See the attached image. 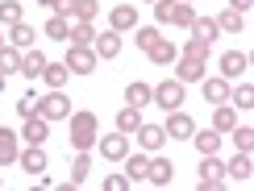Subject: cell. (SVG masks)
Segmentation results:
<instances>
[{
	"label": "cell",
	"instance_id": "f1b7e54d",
	"mask_svg": "<svg viewBox=\"0 0 254 191\" xmlns=\"http://www.w3.org/2000/svg\"><path fill=\"white\" fill-rule=\"evenodd\" d=\"M192 17H196V8L188 4V0H171V13H167V25H192Z\"/></svg>",
	"mask_w": 254,
	"mask_h": 191
},
{
	"label": "cell",
	"instance_id": "484cf974",
	"mask_svg": "<svg viewBox=\"0 0 254 191\" xmlns=\"http://www.w3.org/2000/svg\"><path fill=\"white\" fill-rule=\"evenodd\" d=\"M92 171V150H75V162H71V183L67 187H79Z\"/></svg>",
	"mask_w": 254,
	"mask_h": 191
},
{
	"label": "cell",
	"instance_id": "bcb514c9",
	"mask_svg": "<svg viewBox=\"0 0 254 191\" xmlns=\"http://www.w3.org/2000/svg\"><path fill=\"white\" fill-rule=\"evenodd\" d=\"M38 4H46V8H50V0H38Z\"/></svg>",
	"mask_w": 254,
	"mask_h": 191
},
{
	"label": "cell",
	"instance_id": "d590c367",
	"mask_svg": "<svg viewBox=\"0 0 254 191\" xmlns=\"http://www.w3.org/2000/svg\"><path fill=\"white\" fill-rule=\"evenodd\" d=\"M67 34H71V21H67V17H59V13H55V17L46 21V38H55V42H67Z\"/></svg>",
	"mask_w": 254,
	"mask_h": 191
},
{
	"label": "cell",
	"instance_id": "e0dca14e",
	"mask_svg": "<svg viewBox=\"0 0 254 191\" xmlns=\"http://www.w3.org/2000/svg\"><path fill=\"white\" fill-rule=\"evenodd\" d=\"M17 162H21V171H29V175H42L46 171V150H42V145H25V150L17 154Z\"/></svg>",
	"mask_w": 254,
	"mask_h": 191
},
{
	"label": "cell",
	"instance_id": "cb8c5ba5",
	"mask_svg": "<svg viewBox=\"0 0 254 191\" xmlns=\"http://www.w3.org/2000/svg\"><path fill=\"white\" fill-rule=\"evenodd\" d=\"M234 125H238V108H234L229 100L217 104V112H213V129H217V133H229Z\"/></svg>",
	"mask_w": 254,
	"mask_h": 191
},
{
	"label": "cell",
	"instance_id": "836d02e7",
	"mask_svg": "<svg viewBox=\"0 0 254 191\" xmlns=\"http://www.w3.org/2000/svg\"><path fill=\"white\" fill-rule=\"evenodd\" d=\"M17 21H25V8H21V0H4L0 4V25H17Z\"/></svg>",
	"mask_w": 254,
	"mask_h": 191
},
{
	"label": "cell",
	"instance_id": "9c48e42d",
	"mask_svg": "<svg viewBox=\"0 0 254 191\" xmlns=\"http://www.w3.org/2000/svg\"><path fill=\"white\" fill-rule=\"evenodd\" d=\"M250 175H254L250 150H238L234 158H229V166H225V179H229V183H250Z\"/></svg>",
	"mask_w": 254,
	"mask_h": 191
},
{
	"label": "cell",
	"instance_id": "8fae6325",
	"mask_svg": "<svg viewBox=\"0 0 254 191\" xmlns=\"http://www.w3.org/2000/svg\"><path fill=\"white\" fill-rule=\"evenodd\" d=\"M246 71H250V58L242 54V50H225V54H221V75H225L229 83H234V79H242Z\"/></svg>",
	"mask_w": 254,
	"mask_h": 191
},
{
	"label": "cell",
	"instance_id": "44dd1931",
	"mask_svg": "<svg viewBox=\"0 0 254 191\" xmlns=\"http://www.w3.org/2000/svg\"><path fill=\"white\" fill-rule=\"evenodd\" d=\"M133 25H137V8L133 4H117L109 13V29H117V34H129Z\"/></svg>",
	"mask_w": 254,
	"mask_h": 191
},
{
	"label": "cell",
	"instance_id": "83f0119b",
	"mask_svg": "<svg viewBox=\"0 0 254 191\" xmlns=\"http://www.w3.org/2000/svg\"><path fill=\"white\" fill-rule=\"evenodd\" d=\"M92 38H96V29H92V21H71L67 46H92Z\"/></svg>",
	"mask_w": 254,
	"mask_h": 191
},
{
	"label": "cell",
	"instance_id": "5b68a950",
	"mask_svg": "<svg viewBox=\"0 0 254 191\" xmlns=\"http://www.w3.org/2000/svg\"><path fill=\"white\" fill-rule=\"evenodd\" d=\"M63 62H67L71 75H92L100 58H96V50H92V46H67V58H63Z\"/></svg>",
	"mask_w": 254,
	"mask_h": 191
},
{
	"label": "cell",
	"instance_id": "30bf717a",
	"mask_svg": "<svg viewBox=\"0 0 254 191\" xmlns=\"http://www.w3.org/2000/svg\"><path fill=\"white\" fill-rule=\"evenodd\" d=\"M163 142H167V133H163V125H137V150H146V154H158L163 150Z\"/></svg>",
	"mask_w": 254,
	"mask_h": 191
},
{
	"label": "cell",
	"instance_id": "f35d334b",
	"mask_svg": "<svg viewBox=\"0 0 254 191\" xmlns=\"http://www.w3.org/2000/svg\"><path fill=\"white\" fill-rule=\"evenodd\" d=\"M229 104H238V108H254V83H242L238 92L229 88Z\"/></svg>",
	"mask_w": 254,
	"mask_h": 191
},
{
	"label": "cell",
	"instance_id": "6da1fadb",
	"mask_svg": "<svg viewBox=\"0 0 254 191\" xmlns=\"http://www.w3.org/2000/svg\"><path fill=\"white\" fill-rule=\"evenodd\" d=\"M67 121H71V150H96V137H100L96 112L79 108V112H71Z\"/></svg>",
	"mask_w": 254,
	"mask_h": 191
},
{
	"label": "cell",
	"instance_id": "e575fe53",
	"mask_svg": "<svg viewBox=\"0 0 254 191\" xmlns=\"http://www.w3.org/2000/svg\"><path fill=\"white\" fill-rule=\"evenodd\" d=\"M0 71H4V75H8V71H21V50L8 46V42L0 46Z\"/></svg>",
	"mask_w": 254,
	"mask_h": 191
},
{
	"label": "cell",
	"instance_id": "74e56055",
	"mask_svg": "<svg viewBox=\"0 0 254 191\" xmlns=\"http://www.w3.org/2000/svg\"><path fill=\"white\" fill-rule=\"evenodd\" d=\"M208 50H213V46H208V42H200V38H188V42H184V54L196 58V62H208Z\"/></svg>",
	"mask_w": 254,
	"mask_h": 191
},
{
	"label": "cell",
	"instance_id": "52a82bcc",
	"mask_svg": "<svg viewBox=\"0 0 254 191\" xmlns=\"http://www.w3.org/2000/svg\"><path fill=\"white\" fill-rule=\"evenodd\" d=\"M192 129H196V121H192V116H188L184 108H171V112H167L163 133L171 137V142H188V137H192Z\"/></svg>",
	"mask_w": 254,
	"mask_h": 191
},
{
	"label": "cell",
	"instance_id": "9a60e30c",
	"mask_svg": "<svg viewBox=\"0 0 254 191\" xmlns=\"http://www.w3.org/2000/svg\"><path fill=\"white\" fill-rule=\"evenodd\" d=\"M171 67H175V79L179 83H200V79H204V62H196V58H188V54H179Z\"/></svg>",
	"mask_w": 254,
	"mask_h": 191
},
{
	"label": "cell",
	"instance_id": "4fadbf2b",
	"mask_svg": "<svg viewBox=\"0 0 254 191\" xmlns=\"http://www.w3.org/2000/svg\"><path fill=\"white\" fill-rule=\"evenodd\" d=\"M121 162H125V179H129V183H146V171H150V154H146V150L125 154Z\"/></svg>",
	"mask_w": 254,
	"mask_h": 191
},
{
	"label": "cell",
	"instance_id": "277c9868",
	"mask_svg": "<svg viewBox=\"0 0 254 191\" xmlns=\"http://www.w3.org/2000/svg\"><path fill=\"white\" fill-rule=\"evenodd\" d=\"M38 112L46 116V121H67V116H71V100L63 96V88H50V92L38 100Z\"/></svg>",
	"mask_w": 254,
	"mask_h": 191
},
{
	"label": "cell",
	"instance_id": "ee69618b",
	"mask_svg": "<svg viewBox=\"0 0 254 191\" xmlns=\"http://www.w3.org/2000/svg\"><path fill=\"white\" fill-rule=\"evenodd\" d=\"M4 83H8V75H4V71H0V92H4Z\"/></svg>",
	"mask_w": 254,
	"mask_h": 191
},
{
	"label": "cell",
	"instance_id": "7402d4cb",
	"mask_svg": "<svg viewBox=\"0 0 254 191\" xmlns=\"http://www.w3.org/2000/svg\"><path fill=\"white\" fill-rule=\"evenodd\" d=\"M8 46H17V50H29L38 42V34H34V25H25V21H17V25H8Z\"/></svg>",
	"mask_w": 254,
	"mask_h": 191
},
{
	"label": "cell",
	"instance_id": "60d3db41",
	"mask_svg": "<svg viewBox=\"0 0 254 191\" xmlns=\"http://www.w3.org/2000/svg\"><path fill=\"white\" fill-rule=\"evenodd\" d=\"M125 187H133L129 179H125V171H121V175H109V179H104V191H125Z\"/></svg>",
	"mask_w": 254,
	"mask_h": 191
},
{
	"label": "cell",
	"instance_id": "7dc6e473",
	"mask_svg": "<svg viewBox=\"0 0 254 191\" xmlns=\"http://www.w3.org/2000/svg\"><path fill=\"white\" fill-rule=\"evenodd\" d=\"M146 4H154V0H146Z\"/></svg>",
	"mask_w": 254,
	"mask_h": 191
},
{
	"label": "cell",
	"instance_id": "1f68e13d",
	"mask_svg": "<svg viewBox=\"0 0 254 191\" xmlns=\"http://www.w3.org/2000/svg\"><path fill=\"white\" fill-rule=\"evenodd\" d=\"M125 104H133V108H146V104H150V83L133 79L129 88H125Z\"/></svg>",
	"mask_w": 254,
	"mask_h": 191
},
{
	"label": "cell",
	"instance_id": "d6a6232c",
	"mask_svg": "<svg viewBox=\"0 0 254 191\" xmlns=\"http://www.w3.org/2000/svg\"><path fill=\"white\" fill-rule=\"evenodd\" d=\"M217 29H221V34H242V29H246V17L234 13V8H225V13L217 17Z\"/></svg>",
	"mask_w": 254,
	"mask_h": 191
},
{
	"label": "cell",
	"instance_id": "ab89813d",
	"mask_svg": "<svg viewBox=\"0 0 254 191\" xmlns=\"http://www.w3.org/2000/svg\"><path fill=\"white\" fill-rule=\"evenodd\" d=\"M229 137H234L238 150H254V129H250V125H234V129H229Z\"/></svg>",
	"mask_w": 254,
	"mask_h": 191
},
{
	"label": "cell",
	"instance_id": "b9f144b4",
	"mask_svg": "<svg viewBox=\"0 0 254 191\" xmlns=\"http://www.w3.org/2000/svg\"><path fill=\"white\" fill-rule=\"evenodd\" d=\"M17 112H21V116H34V112H38V100H34V96H21V100H17Z\"/></svg>",
	"mask_w": 254,
	"mask_h": 191
},
{
	"label": "cell",
	"instance_id": "7c38bea8",
	"mask_svg": "<svg viewBox=\"0 0 254 191\" xmlns=\"http://www.w3.org/2000/svg\"><path fill=\"white\" fill-rule=\"evenodd\" d=\"M171 179H175L171 158H158V154H150V171H146V183H154V187H171Z\"/></svg>",
	"mask_w": 254,
	"mask_h": 191
},
{
	"label": "cell",
	"instance_id": "7a4b0ae2",
	"mask_svg": "<svg viewBox=\"0 0 254 191\" xmlns=\"http://www.w3.org/2000/svg\"><path fill=\"white\" fill-rule=\"evenodd\" d=\"M184 88H188V83H179L175 75L163 79V83H154V88H150V104H158L163 112H171V108H179V104H184V96H188Z\"/></svg>",
	"mask_w": 254,
	"mask_h": 191
},
{
	"label": "cell",
	"instance_id": "d4e9b609",
	"mask_svg": "<svg viewBox=\"0 0 254 191\" xmlns=\"http://www.w3.org/2000/svg\"><path fill=\"white\" fill-rule=\"evenodd\" d=\"M188 29H192V38L208 42V46H213V38L221 34V29H217V17H192V25H188Z\"/></svg>",
	"mask_w": 254,
	"mask_h": 191
},
{
	"label": "cell",
	"instance_id": "8992f818",
	"mask_svg": "<svg viewBox=\"0 0 254 191\" xmlns=\"http://www.w3.org/2000/svg\"><path fill=\"white\" fill-rule=\"evenodd\" d=\"M96 150L104 154V162H121L125 154H129V133H109V137H96Z\"/></svg>",
	"mask_w": 254,
	"mask_h": 191
},
{
	"label": "cell",
	"instance_id": "2e32d148",
	"mask_svg": "<svg viewBox=\"0 0 254 191\" xmlns=\"http://www.w3.org/2000/svg\"><path fill=\"white\" fill-rule=\"evenodd\" d=\"M46 54H42V50H34V46H29V50H21V75H25V79H42V71H46Z\"/></svg>",
	"mask_w": 254,
	"mask_h": 191
},
{
	"label": "cell",
	"instance_id": "f6af8a7d",
	"mask_svg": "<svg viewBox=\"0 0 254 191\" xmlns=\"http://www.w3.org/2000/svg\"><path fill=\"white\" fill-rule=\"evenodd\" d=\"M4 42H8V38H4V25H0V46H4Z\"/></svg>",
	"mask_w": 254,
	"mask_h": 191
},
{
	"label": "cell",
	"instance_id": "4316f807",
	"mask_svg": "<svg viewBox=\"0 0 254 191\" xmlns=\"http://www.w3.org/2000/svg\"><path fill=\"white\" fill-rule=\"evenodd\" d=\"M67 79H71L67 62H46V71H42V83L46 88H67Z\"/></svg>",
	"mask_w": 254,
	"mask_h": 191
},
{
	"label": "cell",
	"instance_id": "ffe728a7",
	"mask_svg": "<svg viewBox=\"0 0 254 191\" xmlns=\"http://www.w3.org/2000/svg\"><path fill=\"white\" fill-rule=\"evenodd\" d=\"M200 88H204V100H208V104H225V100H229V79H225V75L200 79Z\"/></svg>",
	"mask_w": 254,
	"mask_h": 191
},
{
	"label": "cell",
	"instance_id": "ba28073f",
	"mask_svg": "<svg viewBox=\"0 0 254 191\" xmlns=\"http://www.w3.org/2000/svg\"><path fill=\"white\" fill-rule=\"evenodd\" d=\"M50 137V121L42 112H34V116H25V129H21V142L25 145H42Z\"/></svg>",
	"mask_w": 254,
	"mask_h": 191
},
{
	"label": "cell",
	"instance_id": "ac0fdd59",
	"mask_svg": "<svg viewBox=\"0 0 254 191\" xmlns=\"http://www.w3.org/2000/svg\"><path fill=\"white\" fill-rule=\"evenodd\" d=\"M17 154H21V133H13L8 125H0V166L17 162Z\"/></svg>",
	"mask_w": 254,
	"mask_h": 191
},
{
	"label": "cell",
	"instance_id": "f546056e",
	"mask_svg": "<svg viewBox=\"0 0 254 191\" xmlns=\"http://www.w3.org/2000/svg\"><path fill=\"white\" fill-rule=\"evenodd\" d=\"M96 13H100V4H96V0H71L67 21H96Z\"/></svg>",
	"mask_w": 254,
	"mask_h": 191
},
{
	"label": "cell",
	"instance_id": "8d00e7d4",
	"mask_svg": "<svg viewBox=\"0 0 254 191\" xmlns=\"http://www.w3.org/2000/svg\"><path fill=\"white\" fill-rule=\"evenodd\" d=\"M158 38H163V34H158L154 25H133V42H137V50H150Z\"/></svg>",
	"mask_w": 254,
	"mask_h": 191
},
{
	"label": "cell",
	"instance_id": "5bb4252c",
	"mask_svg": "<svg viewBox=\"0 0 254 191\" xmlns=\"http://www.w3.org/2000/svg\"><path fill=\"white\" fill-rule=\"evenodd\" d=\"M92 50H96V58H104V62L117 58V54H121V34H117V29H109V34H96V38H92Z\"/></svg>",
	"mask_w": 254,
	"mask_h": 191
},
{
	"label": "cell",
	"instance_id": "c3c4849f",
	"mask_svg": "<svg viewBox=\"0 0 254 191\" xmlns=\"http://www.w3.org/2000/svg\"><path fill=\"white\" fill-rule=\"evenodd\" d=\"M0 187H4V179H0Z\"/></svg>",
	"mask_w": 254,
	"mask_h": 191
},
{
	"label": "cell",
	"instance_id": "3957f363",
	"mask_svg": "<svg viewBox=\"0 0 254 191\" xmlns=\"http://www.w3.org/2000/svg\"><path fill=\"white\" fill-rule=\"evenodd\" d=\"M200 191H217V187H225L229 179H225V162H221L217 154H200Z\"/></svg>",
	"mask_w": 254,
	"mask_h": 191
},
{
	"label": "cell",
	"instance_id": "d6986e66",
	"mask_svg": "<svg viewBox=\"0 0 254 191\" xmlns=\"http://www.w3.org/2000/svg\"><path fill=\"white\" fill-rule=\"evenodd\" d=\"M146 54H150V62H154V67H171V62L179 58V46H175L171 38H158L154 46L146 50Z\"/></svg>",
	"mask_w": 254,
	"mask_h": 191
},
{
	"label": "cell",
	"instance_id": "7bdbcfd3",
	"mask_svg": "<svg viewBox=\"0 0 254 191\" xmlns=\"http://www.w3.org/2000/svg\"><path fill=\"white\" fill-rule=\"evenodd\" d=\"M250 4H254V0H229V8H234V13H242V17L250 13Z\"/></svg>",
	"mask_w": 254,
	"mask_h": 191
},
{
	"label": "cell",
	"instance_id": "681fc988",
	"mask_svg": "<svg viewBox=\"0 0 254 191\" xmlns=\"http://www.w3.org/2000/svg\"><path fill=\"white\" fill-rule=\"evenodd\" d=\"M188 4H196V0H188Z\"/></svg>",
	"mask_w": 254,
	"mask_h": 191
},
{
	"label": "cell",
	"instance_id": "603a6c76",
	"mask_svg": "<svg viewBox=\"0 0 254 191\" xmlns=\"http://www.w3.org/2000/svg\"><path fill=\"white\" fill-rule=\"evenodd\" d=\"M188 142H192L200 154H217V150H221V133H217V129H192Z\"/></svg>",
	"mask_w": 254,
	"mask_h": 191
},
{
	"label": "cell",
	"instance_id": "4dcf8cb0",
	"mask_svg": "<svg viewBox=\"0 0 254 191\" xmlns=\"http://www.w3.org/2000/svg\"><path fill=\"white\" fill-rule=\"evenodd\" d=\"M137 125H142V108H133V104H125V108L117 112V129L133 137V133H137Z\"/></svg>",
	"mask_w": 254,
	"mask_h": 191
}]
</instances>
